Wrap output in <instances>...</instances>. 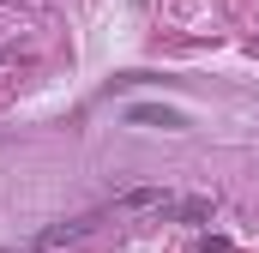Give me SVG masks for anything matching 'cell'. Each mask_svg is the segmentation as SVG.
Segmentation results:
<instances>
[{
	"label": "cell",
	"instance_id": "1",
	"mask_svg": "<svg viewBox=\"0 0 259 253\" xmlns=\"http://www.w3.org/2000/svg\"><path fill=\"white\" fill-rule=\"evenodd\" d=\"M133 126H187V115L181 109H157V103H139V109H127Z\"/></svg>",
	"mask_w": 259,
	"mask_h": 253
},
{
	"label": "cell",
	"instance_id": "2",
	"mask_svg": "<svg viewBox=\"0 0 259 253\" xmlns=\"http://www.w3.org/2000/svg\"><path fill=\"white\" fill-rule=\"evenodd\" d=\"M84 229H91V217H72V223H55V229H42V235H36V247H61V241H78Z\"/></svg>",
	"mask_w": 259,
	"mask_h": 253
},
{
	"label": "cell",
	"instance_id": "3",
	"mask_svg": "<svg viewBox=\"0 0 259 253\" xmlns=\"http://www.w3.org/2000/svg\"><path fill=\"white\" fill-rule=\"evenodd\" d=\"M115 205H121V211H145V205H169V193L163 187H133V193H121Z\"/></svg>",
	"mask_w": 259,
	"mask_h": 253
},
{
	"label": "cell",
	"instance_id": "4",
	"mask_svg": "<svg viewBox=\"0 0 259 253\" xmlns=\"http://www.w3.org/2000/svg\"><path fill=\"white\" fill-rule=\"evenodd\" d=\"M199 253H229V241H223V235H211V241H205Z\"/></svg>",
	"mask_w": 259,
	"mask_h": 253
}]
</instances>
